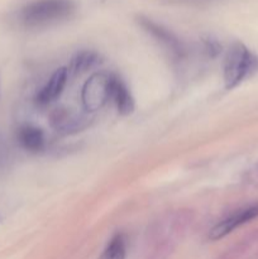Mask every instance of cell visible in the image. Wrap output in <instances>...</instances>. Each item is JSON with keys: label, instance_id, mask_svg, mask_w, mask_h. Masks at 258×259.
<instances>
[{"label": "cell", "instance_id": "6da1fadb", "mask_svg": "<svg viewBox=\"0 0 258 259\" xmlns=\"http://www.w3.org/2000/svg\"><path fill=\"white\" fill-rule=\"evenodd\" d=\"M75 12L71 0H35L20 12V22L28 28H42L68 19Z\"/></svg>", "mask_w": 258, "mask_h": 259}, {"label": "cell", "instance_id": "7a4b0ae2", "mask_svg": "<svg viewBox=\"0 0 258 259\" xmlns=\"http://www.w3.org/2000/svg\"><path fill=\"white\" fill-rule=\"evenodd\" d=\"M258 71V57L244 45L234 43L224 61V83L228 90L237 88L245 78Z\"/></svg>", "mask_w": 258, "mask_h": 259}, {"label": "cell", "instance_id": "3957f363", "mask_svg": "<svg viewBox=\"0 0 258 259\" xmlns=\"http://www.w3.org/2000/svg\"><path fill=\"white\" fill-rule=\"evenodd\" d=\"M111 77L104 72L94 73L89 80L83 83L81 91V100L85 110L96 111L100 110L111 96Z\"/></svg>", "mask_w": 258, "mask_h": 259}, {"label": "cell", "instance_id": "277c9868", "mask_svg": "<svg viewBox=\"0 0 258 259\" xmlns=\"http://www.w3.org/2000/svg\"><path fill=\"white\" fill-rule=\"evenodd\" d=\"M258 217V204L249 205V206L242 207L239 210H235L233 214L223 219L218 223L209 233V238L211 240H218L224 238L225 235L230 234L234 229L242 227L245 223L255 219Z\"/></svg>", "mask_w": 258, "mask_h": 259}, {"label": "cell", "instance_id": "5b68a950", "mask_svg": "<svg viewBox=\"0 0 258 259\" xmlns=\"http://www.w3.org/2000/svg\"><path fill=\"white\" fill-rule=\"evenodd\" d=\"M141 25L152 35L156 38L158 43H161L175 58H184L186 56L187 51L184 43L176 37L172 32H169L167 28H163L162 25L157 24V23L152 22V20L146 19V18H141Z\"/></svg>", "mask_w": 258, "mask_h": 259}, {"label": "cell", "instance_id": "8992f818", "mask_svg": "<svg viewBox=\"0 0 258 259\" xmlns=\"http://www.w3.org/2000/svg\"><path fill=\"white\" fill-rule=\"evenodd\" d=\"M86 119L70 109H57L51 114V125L56 132L62 134L77 133L85 128Z\"/></svg>", "mask_w": 258, "mask_h": 259}, {"label": "cell", "instance_id": "52a82bcc", "mask_svg": "<svg viewBox=\"0 0 258 259\" xmlns=\"http://www.w3.org/2000/svg\"><path fill=\"white\" fill-rule=\"evenodd\" d=\"M68 70L66 67H61L53 72L48 82L40 89L37 95V103L39 105H47V104L55 101L65 89L67 82Z\"/></svg>", "mask_w": 258, "mask_h": 259}, {"label": "cell", "instance_id": "ba28073f", "mask_svg": "<svg viewBox=\"0 0 258 259\" xmlns=\"http://www.w3.org/2000/svg\"><path fill=\"white\" fill-rule=\"evenodd\" d=\"M111 100L121 115H129L134 111V99L125 83L116 76L111 77Z\"/></svg>", "mask_w": 258, "mask_h": 259}, {"label": "cell", "instance_id": "9c48e42d", "mask_svg": "<svg viewBox=\"0 0 258 259\" xmlns=\"http://www.w3.org/2000/svg\"><path fill=\"white\" fill-rule=\"evenodd\" d=\"M17 139L25 151L37 153L45 148V134L39 128L33 125H23L18 129Z\"/></svg>", "mask_w": 258, "mask_h": 259}, {"label": "cell", "instance_id": "30bf717a", "mask_svg": "<svg viewBox=\"0 0 258 259\" xmlns=\"http://www.w3.org/2000/svg\"><path fill=\"white\" fill-rule=\"evenodd\" d=\"M98 63H100V56L98 53L93 51H81L73 56L67 70L68 73L71 72L72 75H82L95 67Z\"/></svg>", "mask_w": 258, "mask_h": 259}, {"label": "cell", "instance_id": "8fae6325", "mask_svg": "<svg viewBox=\"0 0 258 259\" xmlns=\"http://www.w3.org/2000/svg\"><path fill=\"white\" fill-rule=\"evenodd\" d=\"M126 237L121 233L114 235L104 249L100 259H125Z\"/></svg>", "mask_w": 258, "mask_h": 259}, {"label": "cell", "instance_id": "7c38bea8", "mask_svg": "<svg viewBox=\"0 0 258 259\" xmlns=\"http://www.w3.org/2000/svg\"><path fill=\"white\" fill-rule=\"evenodd\" d=\"M8 161H9V147H8L4 137L0 133V169L8 163Z\"/></svg>", "mask_w": 258, "mask_h": 259}]
</instances>
